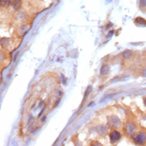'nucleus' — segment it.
Returning a JSON list of instances; mask_svg holds the SVG:
<instances>
[{
  "label": "nucleus",
  "mask_w": 146,
  "mask_h": 146,
  "mask_svg": "<svg viewBox=\"0 0 146 146\" xmlns=\"http://www.w3.org/2000/svg\"><path fill=\"white\" fill-rule=\"evenodd\" d=\"M134 139H135L136 143H138V144H143V143H145V141H146V135L145 134H139V135H136Z\"/></svg>",
  "instance_id": "obj_1"
},
{
  "label": "nucleus",
  "mask_w": 146,
  "mask_h": 146,
  "mask_svg": "<svg viewBox=\"0 0 146 146\" xmlns=\"http://www.w3.org/2000/svg\"><path fill=\"white\" fill-rule=\"evenodd\" d=\"M10 5L15 11H18L22 7V0H12Z\"/></svg>",
  "instance_id": "obj_2"
},
{
  "label": "nucleus",
  "mask_w": 146,
  "mask_h": 146,
  "mask_svg": "<svg viewBox=\"0 0 146 146\" xmlns=\"http://www.w3.org/2000/svg\"><path fill=\"white\" fill-rule=\"evenodd\" d=\"M109 136H110V141L112 143H117V142L120 139L121 135H120V133H118L117 131H113V132L110 134Z\"/></svg>",
  "instance_id": "obj_3"
},
{
  "label": "nucleus",
  "mask_w": 146,
  "mask_h": 146,
  "mask_svg": "<svg viewBox=\"0 0 146 146\" xmlns=\"http://www.w3.org/2000/svg\"><path fill=\"white\" fill-rule=\"evenodd\" d=\"M135 130V125L133 124V123H131V122H128L127 125H126V131H127V134H129V135H131L134 131Z\"/></svg>",
  "instance_id": "obj_4"
},
{
  "label": "nucleus",
  "mask_w": 146,
  "mask_h": 146,
  "mask_svg": "<svg viewBox=\"0 0 146 146\" xmlns=\"http://www.w3.org/2000/svg\"><path fill=\"white\" fill-rule=\"evenodd\" d=\"M135 23L139 26H146V21L143 18H141V17H137L135 19Z\"/></svg>",
  "instance_id": "obj_5"
},
{
  "label": "nucleus",
  "mask_w": 146,
  "mask_h": 146,
  "mask_svg": "<svg viewBox=\"0 0 146 146\" xmlns=\"http://www.w3.org/2000/svg\"><path fill=\"white\" fill-rule=\"evenodd\" d=\"M109 72V66H103L101 67V69H100V74H101L102 75H107V73Z\"/></svg>",
  "instance_id": "obj_6"
},
{
  "label": "nucleus",
  "mask_w": 146,
  "mask_h": 146,
  "mask_svg": "<svg viewBox=\"0 0 146 146\" xmlns=\"http://www.w3.org/2000/svg\"><path fill=\"white\" fill-rule=\"evenodd\" d=\"M132 56H133V53L131 50L127 49L123 52V57H124V58H130Z\"/></svg>",
  "instance_id": "obj_7"
},
{
  "label": "nucleus",
  "mask_w": 146,
  "mask_h": 146,
  "mask_svg": "<svg viewBox=\"0 0 146 146\" xmlns=\"http://www.w3.org/2000/svg\"><path fill=\"white\" fill-rule=\"evenodd\" d=\"M12 0H0V6H7L8 5H10Z\"/></svg>",
  "instance_id": "obj_8"
},
{
  "label": "nucleus",
  "mask_w": 146,
  "mask_h": 146,
  "mask_svg": "<svg viewBox=\"0 0 146 146\" xmlns=\"http://www.w3.org/2000/svg\"><path fill=\"white\" fill-rule=\"evenodd\" d=\"M140 6H142V7L146 6V0H141L140 1Z\"/></svg>",
  "instance_id": "obj_9"
},
{
  "label": "nucleus",
  "mask_w": 146,
  "mask_h": 146,
  "mask_svg": "<svg viewBox=\"0 0 146 146\" xmlns=\"http://www.w3.org/2000/svg\"><path fill=\"white\" fill-rule=\"evenodd\" d=\"M91 90V87H88V89H87V91H86V92H85V97L87 96L89 94V92H90V91Z\"/></svg>",
  "instance_id": "obj_10"
},
{
  "label": "nucleus",
  "mask_w": 146,
  "mask_h": 146,
  "mask_svg": "<svg viewBox=\"0 0 146 146\" xmlns=\"http://www.w3.org/2000/svg\"><path fill=\"white\" fill-rule=\"evenodd\" d=\"M142 75H143V76H145V77H146V69H144V70L143 71V73H142Z\"/></svg>",
  "instance_id": "obj_11"
},
{
  "label": "nucleus",
  "mask_w": 146,
  "mask_h": 146,
  "mask_svg": "<svg viewBox=\"0 0 146 146\" xmlns=\"http://www.w3.org/2000/svg\"><path fill=\"white\" fill-rule=\"evenodd\" d=\"M112 34H113V31H110V32H109V35H108V36H111Z\"/></svg>",
  "instance_id": "obj_12"
},
{
  "label": "nucleus",
  "mask_w": 146,
  "mask_h": 146,
  "mask_svg": "<svg viewBox=\"0 0 146 146\" xmlns=\"http://www.w3.org/2000/svg\"><path fill=\"white\" fill-rule=\"evenodd\" d=\"M144 104H145V106H146V99H144Z\"/></svg>",
  "instance_id": "obj_13"
}]
</instances>
